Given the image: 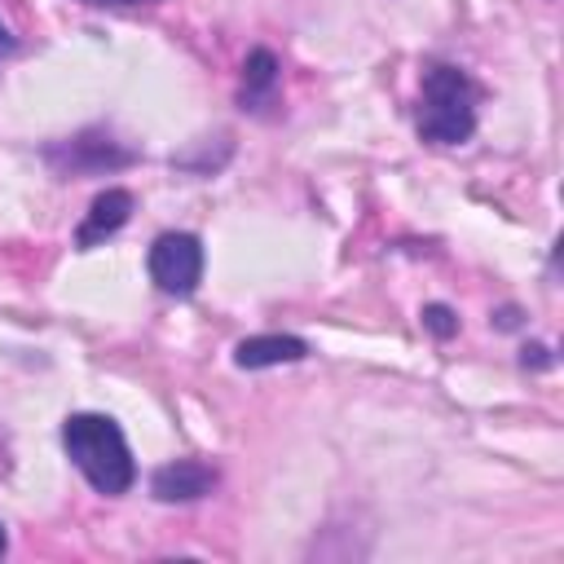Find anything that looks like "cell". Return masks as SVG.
<instances>
[{
	"mask_svg": "<svg viewBox=\"0 0 564 564\" xmlns=\"http://www.w3.org/2000/svg\"><path fill=\"white\" fill-rule=\"evenodd\" d=\"M62 445H66L70 463L84 471V480L97 494L119 498V494L132 489L137 463H132V449H128V441H123V432H119V423L110 414H93V410L66 414Z\"/></svg>",
	"mask_w": 564,
	"mask_h": 564,
	"instance_id": "6da1fadb",
	"label": "cell"
},
{
	"mask_svg": "<svg viewBox=\"0 0 564 564\" xmlns=\"http://www.w3.org/2000/svg\"><path fill=\"white\" fill-rule=\"evenodd\" d=\"M476 132V88L458 66H432L423 75L419 137L432 145H463Z\"/></svg>",
	"mask_w": 564,
	"mask_h": 564,
	"instance_id": "7a4b0ae2",
	"label": "cell"
},
{
	"mask_svg": "<svg viewBox=\"0 0 564 564\" xmlns=\"http://www.w3.org/2000/svg\"><path fill=\"white\" fill-rule=\"evenodd\" d=\"M150 282L167 295H194L198 278H203V242L185 229H172V234H159L150 256Z\"/></svg>",
	"mask_w": 564,
	"mask_h": 564,
	"instance_id": "3957f363",
	"label": "cell"
},
{
	"mask_svg": "<svg viewBox=\"0 0 564 564\" xmlns=\"http://www.w3.org/2000/svg\"><path fill=\"white\" fill-rule=\"evenodd\" d=\"M132 159H137L132 150H119V145H115L110 137H101V132H84V137H75V141L48 150V163H53L57 172H66V176H84V172H101V167H128Z\"/></svg>",
	"mask_w": 564,
	"mask_h": 564,
	"instance_id": "277c9868",
	"label": "cell"
},
{
	"mask_svg": "<svg viewBox=\"0 0 564 564\" xmlns=\"http://www.w3.org/2000/svg\"><path fill=\"white\" fill-rule=\"evenodd\" d=\"M216 467L198 463V458H176V463H163L154 476H150V494L159 502H198L216 489Z\"/></svg>",
	"mask_w": 564,
	"mask_h": 564,
	"instance_id": "5b68a950",
	"label": "cell"
},
{
	"mask_svg": "<svg viewBox=\"0 0 564 564\" xmlns=\"http://www.w3.org/2000/svg\"><path fill=\"white\" fill-rule=\"evenodd\" d=\"M128 216H132V194L119 189V185H115V189H101V194L93 198L88 216H84L79 229H75V247L88 251V247L106 242L110 234H119V229L128 225Z\"/></svg>",
	"mask_w": 564,
	"mask_h": 564,
	"instance_id": "8992f818",
	"label": "cell"
},
{
	"mask_svg": "<svg viewBox=\"0 0 564 564\" xmlns=\"http://www.w3.org/2000/svg\"><path fill=\"white\" fill-rule=\"evenodd\" d=\"M308 344L300 335H251L234 348V366L242 370H264V366H286V361H304Z\"/></svg>",
	"mask_w": 564,
	"mask_h": 564,
	"instance_id": "52a82bcc",
	"label": "cell"
},
{
	"mask_svg": "<svg viewBox=\"0 0 564 564\" xmlns=\"http://www.w3.org/2000/svg\"><path fill=\"white\" fill-rule=\"evenodd\" d=\"M278 75H282L278 57L269 48H251L247 53V66H242V106H260L264 97H273Z\"/></svg>",
	"mask_w": 564,
	"mask_h": 564,
	"instance_id": "ba28073f",
	"label": "cell"
},
{
	"mask_svg": "<svg viewBox=\"0 0 564 564\" xmlns=\"http://www.w3.org/2000/svg\"><path fill=\"white\" fill-rule=\"evenodd\" d=\"M423 326H427L432 335L449 339V335L458 330V317H454V308H449V304H427V308H423Z\"/></svg>",
	"mask_w": 564,
	"mask_h": 564,
	"instance_id": "9c48e42d",
	"label": "cell"
},
{
	"mask_svg": "<svg viewBox=\"0 0 564 564\" xmlns=\"http://www.w3.org/2000/svg\"><path fill=\"white\" fill-rule=\"evenodd\" d=\"M529 361H533V366H551V357H546L542 344H529V348H524V366H529Z\"/></svg>",
	"mask_w": 564,
	"mask_h": 564,
	"instance_id": "30bf717a",
	"label": "cell"
},
{
	"mask_svg": "<svg viewBox=\"0 0 564 564\" xmlns=\"http://www.w3.org/2000/svg\"><path fill=\"white\" fill-rule=\"evenodd\" d=\"M13 48H18V40H13V35H9L4 26H0V62H4V57H9Z\"/></svg>",
	"mask_w": 564,
	"mask_h": 564,
	"instance_id": "8fae6325",
	"label": "cell"
},
{
	"mask_svg": "<svg viewBox=\"0 0 564 564\" xmlns=\"http://www.w3.org/2000/svg\"><path fill=\"white\" fill-rule=\"evenodd\" d=\"M9 471V436H4V427H0V476Z\"/></svg>",
	"mask_w": 564,
	"mask_h": 564,
	"instance_id": "7c38bea8",
	"label": "cell"
},
{
	"mask_svg": "<svg viewBox=\"0 0 564 564\" xmlns=\"http://www.w3.org/2000/svg\"><path fill=\"white\" fill-rule=\"evenodd\" d=\"M9 551V533H4V524H0V555Z\"/></svg>",
	"mask_w": 564,
	"mask_h": 564,
	"instance_id": "4fadbf2b",
	"label": "cell"
},
{
	"mask_svg": "<svg viewBox=\"0 0 564 564\" xmlns=\"http://www.w3.org/2000/svg\"><path fill=\"white\" fill-rule=\"evenodd\" d=\"M84 4H119V0H84Z\"/></svg>",
	"mask_w": 564,
	"mask_h": 564,
	"instance_id": "5bb4252c",
	"label": "cell"
},
{
	"mask_svg": "<svg viewBox=\"0 0 564 564\" xmlns=\"http://www.w3.org/2000/svg\"><path fill=\"white\" fill-rule=\"evenodd\" d=\"M119 4H150V0H119Z\"/></svg>",
	"mask_w": 564,
	"mask_h": 564,
	"instance_id": "9a60e30c",
	"label": "cell"
}]
</instances>
